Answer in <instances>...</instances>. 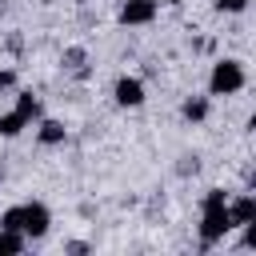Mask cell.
Returning a JSON list of instances; mask_svg holds the SVG:
<instances>
[{
	"label": "cell",
	"mask_w": 256,
	"mask_h": 256,
	"mask_svg": "<svg viewBox=\"0 0 256 256\" xmlns=\"http://www.w3.org/2000/svg\"><path fill=\"white\" fill-rule=\"evenodd\" d=\"M232 232V216H228V192L224 188H208L204 208H200V244L212 248L216 240H224Z\"/></svg>",
	"instance_id": "cell-1"
},
{
	"label": "cell",
	"mask_w": 256,
	"mask_h": 256,
	"mask_svg": "<svg viewBox=\"0 0 256 256\" xmlns=\"http://www.w3.org/2000/svg\"><path fill=\"white\" fill-rule=\"evenodd\" d=\"M240 88H244V64L232 60V56L216 60L212 72H208V92L212 96H236Z\"/></svg>",
	"instance_id": "cell-2"
},
{
	"label": "cell",
	"mask_w": 256,
	"mask_h": 256,
	"mask_svg": "<svg viewBox=\"0 0 256 256\" xmlns=\"http://www.w3.org/2000/svg\"><path fill=\"white\" fill-rule=\"evenodd\" d=\"M48 224H52V212H48L40 200L20 204V232H24L28 240H40V236L48 232Z\"/></svg>",
	"instance_id": "cell-3"
},
{
	"label": "cell",
	"mask_w": 256,
	"mask_h": 256,
	"mask_svg": "<svg viewBox=\"0 0 256 256\" xmlns=\"http://www.w3.org/2000/svg\"><path fill=\"white\" fill-rule=\"evenodd\" d=\"M160 0H124L120 4V24H152Z\"/></svg>",
	"instance_id": "cell-4"
},
{
	"label": "cell",
	"mask_w": 256,
	"mask_h": 256,
	"mask_svg": "<svg viewBox=\"0 0 256 256\" xmlns=\"http://www.w3.org/2000/svg\"><path fill=\"white\" fill-rule=\"evenodd\" d=\"M112 100H116L120 108H140V104H144V84H140L136 76H120L116 88H112Z\"/></svg>",
	"instance_id": "cell-5"
},
{
	"label": "cell",
	"mask_w": 256,
	"mask_h": 256,
	"mask_svg": "<svg viewBox=\"0 0 256 256\" xmlns=\"http://www.w3.org/2000/svg\"><path fill=\"white\" fill-rule=\"evenodd\" d=\"M228 216H232V228H244V224L256 216V196H252V192H244V196L228 200Z\"/></svg>",
	"instance_id": "cell-6"
},
{
	"label": "cell",
	"mask_w": 256,
	"mask_h": 256,
	"mask_svg": "<svg viewBox=\"0 0 256 256\" xmlns=\"http://www.w3.org/2000/svg\"><path fill=\"white\" fill-rule=\"evenodd\" d=\"M36 136H40V144H44V148H56V144H64V140H68V128H64L60 120H40Z\"/></svg>",
	"instance_id": "cell-7"
},
{
	"label": "cell",
	"mask_w": 256,
	"mask_h": 256,
	"mask_svg": "<svg viewBox=\"0 0 256 256\" xmlns=\"http://www.w3.org/2000/svg\"><path fill=\"white\" fill-rule=\"evenodd\" d=\"M28 244V236L20 228H0V256H20Z\"/></svg>",
	"instance_id": "cell-8"
},
{
	"label": "cell",
	"mask_w": 256,
	"mask_h": 256,
	"mask_svg": "<svg viewBox=\"0 0 256 256\" xmlns=\"http://www.w3.org/2000/svg\"><path fill=\"white\" fill-rule=\"evenodd\" d=\"M180 116L192 120V124H200V120L208 116V100H204V96H188V100L180 104Z\"/></svg>",
	"instance_id": "cell-9"
},
{
	"label": "cell",
	"mask_w": 256,
	"mask_h": 256,
	"mask_svg": "<svg viewBox=\"0 0 256 256\" xmlns=\"http://www.w3.org/2000/svg\"><path fill=\"white\" fill-rule=\"evenodd\" d=\"M24 128H28V120H24V116H20V112H16V108H12V112H4V116H0V136H4V140H12V136H20V132H24Z\"/></svg>",
	"instance_id": "cell-10"
},
{
	"label": "cell",
	"mask_w": 256,
	"mask_h": 256,
	"mask_svg": "<svg viewBox=\"0 0 256 256\" xmlns=\"http://www.w3.org/2000/svg\"><path fill=\"white\" fill-rule=\"evenodd\" d=\"M16 112L32 124V120H40V100H36L32 92H16Z\"/></svg>",
	"instance_id": "cell-11"
},
{
	"label": "cell",
	"mask_w": 256,
	"mask_h": 256,
	"mask_svg": "<svg viewBox=\"0 0 256 256\" xmlns=\"http://www.w3.org/2000/svg\"><path fill=\"white\" fill-rule=\"evenodd\" d=\"M244 8H248V0H216V12H228V16H236Z\"/></svg>",
	"instance_id": "cell-12"
},
{
	"label": "cell",
	"mask_w": 256,
	"mask_h": 256,
	"mask_svg": "<svg viewBox=\"0 0 256 256\" xmlns=\"http://www.w3.org/2000/svg\"><path fill=\"white\" fill-rule=\"evenodd\" d=\"M244 248H256V216L244 224Z\"/></svg>",
	"instance_id": "cell-13"
},
{
	"label": "cell",
	"mask_w": 256,
	"mask_h": 256,
	"mask_svg": "<svg viewBox=\"0 0 256 256\" xmlns=\"http://www.w3.org/2000/svg\"><path fill=\"white\" fill-rule=\"evenodd\" d=\"M12 84H16V72H12V68H0V92L12 88Z\"/></svg>",
	"instance_id": "cell-14"
},
{
	"label": "cell",
	"mask_w": 256,
	"mask_h": 256,
	"mask_svg": "<svg viewBox=\"0 0 256 256\" xmlns=\"http://www.w3.org/2000/svg\"><path fill=\"white\" fill-rule=\"evenodd\" d=\"M248 132H256V112H252V116H248Z\"/></svg>",
	"instance_id": "cell-15"
},
{
	"label": "cell",
	"mask_w": 256,
	"mask_h": 256,
	"mask_svg": "<svg viewBox=\"0 0 256 256\" xmlns=\"http://www.w3.org/2000/svg\"><path fill=\"white\" fill-rule=\"evenodd\" d=\"M160 4H184V0H160Z\"/></svg>",
	"instance_id": "cell-16"
},
{
	"label": "cell",
	"mask_w": 256,
	"mask_h": 256,
	"mask_svg": "<svg viewBox=\"0 0 256 256\" xmlns=\"http://www.w3.org/2000/svg\"><path fill=\"white\" fill-rule=\"evenodd\" d=\"M0 184H4V168H0Z\"/></svg>",
	"instance_id": "cell-17"
}]
</instances>
